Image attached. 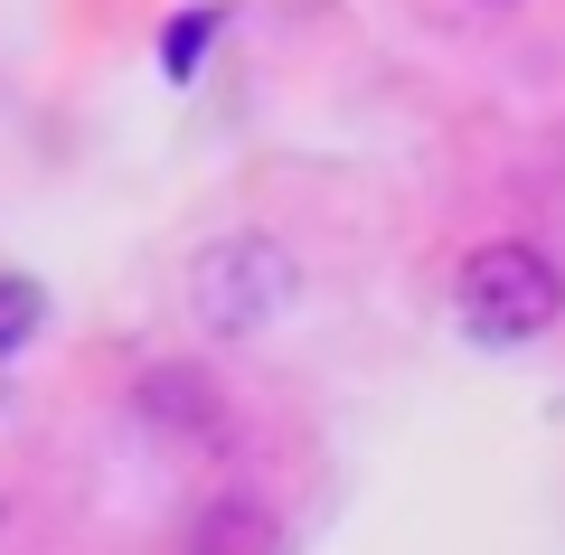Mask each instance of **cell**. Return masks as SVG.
<instances>
[{
	"label": "cell",
	"instance_id": "obj_1",
	"mask_svg": "<svg viewBox=\"0 0 565 555\" xmlns=\"http://www.w3.org/2000/svg\"><path fill=\"white\" fill-rule=\"evenodd\" d=\"M452 311L481 349H519V339H546L565 311V274L537 255V245H481L452 282Z\"/></svg>",
	"mask_w": 565,
	"mask_h": 555
},
{
	"label": "cell",
	"instance_id": "obj_2",
	"mask_svg": "<svg viewBox=\"0 0 565 555\" xmlns=\"http://www.w3.org/2000/svg\"><path fill=\"white\" fill-rule=\"evenodd\" d=\"M282 301H292V264H282L264 236H236V245H217V255L199 264V311L217 320V330H255V320H274Z\"/></svg>",
	"mask_w": 565,
	"mask_h": 555
},
{
	"label": "cell",
	"instance_id": "obj_3",
	"mask_svg": "<svg viewBox=\"0 0 565 555\" xmlns=\"http://www.w3.org/2000/svg\"><path fill=\"white\" fill-rule=\"evenodd\" d=\"M29 330H39V282H10V274H0V349H20Z\"/></svg>",
	"mask_w": 565,
	"mask_h": 555
}]
</instances>
